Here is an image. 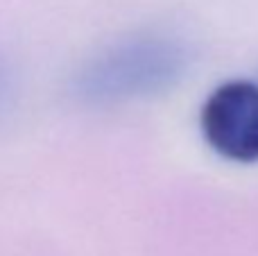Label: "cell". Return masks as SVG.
<instances>
[{
  "instance_id": "obj_1",
  "label": "cell",
  "mask_w": 258,
  "mask_h": 256,
  "mask_svg": "<svg viewBox=\"0 0 258 256\" xmlns=\"http://www.w3.org/2000/svg\"><path fill=\"white\" fill-rule=\"evenodd\" d=\"M188 66L190 50L183 41L163 34H138L89 59L73 80V91L89 104L127 102L174 86Z\"/></svg>"
},
{
  "instance_id": "obj_2",
  "label": "cell",
  "mask_w": 258,
  "mask_h": 256,
  "mask_svg": "<svg viewBox=\"0 0 258 256\" xmlns=\"http://www.w3.org/2000/svg\"><path fill=\"white\" fill-rule=\"evenodd\" d=\"M206 143L236 163H258V84L231 80L206 98L200 113Z\"/></svg>"
},
{
  "instance_id": "obj_3",
  "label": "cell",
  "mask_w": 258,
  "mask_h": 256,
  "mask_svg": "<svg viewBox=\"0 0 258 256\" xmlns=\"http://www.w3.org/2000/svg\"><path fill=\"white\" fill-rule=\"evenodd\" d=\"M5 91H7V86H5V73H3V68H0V102H3Z\"/></svg>"
}]
</instances>
